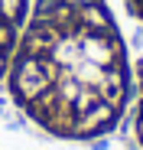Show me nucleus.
<instances>
[{
  "instance_id": "f257e3e1",
  "label": "nucleus",
  "mask_w": 143,
  "mask_h": 150,
  "mask_svg": "<svg viewBox=\"0 0 143 150\" xmlns=\"http://www.w3.org/2000/svg\"><path fill=\"white\" fill-rule=\"evenodd\" d=\"M20 52L36 56L46 91L26 111L55 134L114 127L130 91L127 52L104 0H39Z\"/></svg>"
},
{
  "instance_id": "f03ea898",
  "label": "nucleus",
  "mask_w": 143,
  "mask_h": 150,
  "mask_svg": "<svg viewBox=\"0 0 143 150\" xmlns=\"http://www.w3.org/2000/svg\"><path fill=\"white\" fill-rule=\"evenodd\" d=\"M23 10H26V0H0V20L4 23H16L23 20Z\"/></svg>"
},
{
  "instance_id": "7ed1b4c3",
  "label": "nucleus",
  "mask_w": 143,
  "mask_h": 150,
  "mask_svg": "<svg viewBox=\"0 0 143 150\" xmlns=\"http://www.w3.org/2000/svg\"><path fill=\"white\" fill-rule=\"evenodd\" d=\"M127 10H130L137 20H143V0H127Z\"/></svg>"
},
{
  "instance_id": "20e7f679",
  "label": "nucleus",
  "mask_w": 143,
  "mask_h": 150,
  "mask_svg": "<svg viewBox=\"0 0 143 150\" xmlns=\"http://www.w3.org/2000/svg\"><path fill=\"white\" fill-rule=\"evenodd\" d=\"M143 91V85H140ZM137 131H140V140H143V95H140V111H137Z\"/></svg>"
},
{
  "instance_id": "39448f33",
  "label": "nucleus",
  "mask_w": 143,
  "mask_h": 150,
  "mask_svg": "<svg viewBox=\"0 0 143 150\" xmlns=\"http://www.w3.org/2000/svg\"><path fill=\"white\" fill-rule=\"evenodd\" d=\"M4 65H7V52H0V72H4Z\"/></svg>"
}]
</instances>
